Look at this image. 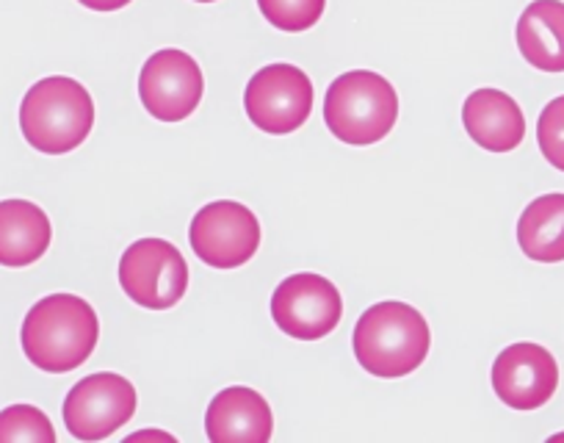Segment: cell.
<instances>
[{
	"label": "cell",
	"mask_w": 564,
	"mask_h": 443,
	"mask_svg": "<svg viewBox=\"0 0 564 443\" xmlns=\"http://www.w3.org/2000/svg\"><path fill=\"white\" fill-rule=\"evenodd\" d=\"M23 349L36 369L67 375L89 360L100 338L95 307L75 294H51L23 322Z\"/></svg>",
	"instance_id": "1"
},
{
	"label": "cell",
	"mask_w": 564,
	"mask_h": 443,
	"mask_svg": "<svg viewBox=\"0 0 564 443\" xmlns=\"http://www.w3.org/2000/svg\"><path fill=\"white\" fill-rule=\"evenodd\" d=\"M355 358L371 377H406L426 360L432 333L421 311L406 302H379L355 327Z\"/></svg>",
	"instance_id": "2"
},
{
	"label": "cell",
	"mask_w": 564,
	"mask_h": 443,
	"mask_svg": "<svg viewBox=\"0 0 564 443\" xmlns=\"http://www.w3.org/2000/svg\"><path fill=\"white\" fill-rule=\"evenodd\" d=\"M95 126V102L84 84L53 75L29 89L20 106L25 142L45 155H64L80 148Z\"/></svg>",
	"instance_id": "3"
},
{
	"label": "cell",
	"mask_w": 564,
	"mask_h": 443,
	"mask_svg": "<svg viewBox=\"0 0 564 443\" xmlns=\"http://www.w3.org/2000/svg\"><path fill=\"white\" fill-rule=\"evenodd\" d=\"M399 120V97L384 75L351 69L329 84L324 97V122L335 139L355 148L377 144Z\"/></svg>",
	"instance_id": "4"
},
{
	"label": "cell",
	"mask_w": 564,
	"mask_h": 443,
	"mask_svg": "<svg viewBox=\"0 0 564 443\" xmlns=\"http://www.w3.org/2000/svg\"><path fill=\"white\" fill-rule=\"evenodd\" d=\"M243 108L254 128L271 137L300 131L313 111V84L294 64H269L252 75Z\"/></svg>",
	"instance_id": "5"
},
{
	"label": "cell",
	"mask_w": 564,
	"mask_h": 443,
	"mask_svg": "<svg viewBox=\"0 0 564 443\" xmlns=\"http://www.w3.org/2000/svg\"><path fill=\"white\" fill-rule=\"evenodd\" d=\"M122 291L148 311H166L186 296L188 263L175 245L164 239H141L119 261Z\"/></svg>",
	"instance_id": "6"
},
{
	"label": "cell",
	"mask_w": 564,
	"mask_h": 443,
	"mask_svg": "<svg viewBox=\"0 0 564 443\" xmlns=\"http://www.w3.org/2000/svg\"><path fill=\"white\" fill-rule=\"evenodd\" d=\"M192 250L214 269H236L252 261L260 247V222L247 205L216 199L194 214L188 228Z\"/></svg>",
	"instance_id": "7"
},
{
	"label": "cell",
	"mask_w": 564,
	"mask_h": 443,
	"mask_svg": "<svg viewBox=\"0 0 564 443\" xmlns=\"http://www.w3.org/2000/svg\"><path fill=\"white\" fill-rule=\"evenodd\" d=\"M271 316L285 336L318 342L338 327L344 316V300L340 291L322 274H291L276 285L271 296Z\"/></svg>",
	"instance_id": "8"
},
{
	"label": "cell",
	"mask_w": 564,
	"mask_h": 443,
	"mask_svg": "<svg viewBox=\"0 0 564 443\" xmlns=\"http://www.w3.org/2000/svg\"><path fill=\"white\" fill-rule=\"evenodd\" d=\"M135 413V388L113 371L84 377L64 399V424L78 441H102Z\"/></svg>",
	"instance_id": "9"
},
{
	"label": "cell",
	"mask_w": 564,
	"mask_h": 443,
	"mask_svg": "<svg viewBox=\"0 0 564 443\" xmlns=\"http://www.w3.org/2000/svg\"><path fill=\"white\" fill-rule=\"evenodd\" d=\"M203 89L205 80L199 64L177 47L153 53L141 67V102L161 122H181L192 117L203 100Z\"/></svg>",
	"instance_id": "10"
},
{
	"label": "cell",
	"mask_w": 564,
	"mask_h": 443,
	"mask_svg": "<svg viewBox=\"0 0 564 443\" xmlns=\"http://www.w3.org/2000/svg\"><path fill=\"white\" fill-rule=\"evenodd\" d=\"M492 388L509 408H542L558 388L556 358L540 344H512L492 364Z\"/></svg>",
	"instance_id": "11"
},
{
	"label": "cell",
	"mask_w": 564,
	"mask_h": 443,
	"mask_svg": "<svg viewBox=\"0 0 564 443\" xmlns=\"http://www.w3.org/2000/svg\"><path fill=\"white\" fill-rule=\"evenodd\" d=\"M205 430L214 443H265L274 432V415L258 391L232 386L208 404Z\"/></svg>",
	"instance_id": "12"
},
{
	"label": "cell",
	"mask_w": 564,
	"mask_h": 443,
	"mask_svg": "<svg viewBox=\"0 0 564 443\" xmlns=\"http://www.w3.org/2000/svg\"><path fill=\"white\" fill-rule=\"evenodd\" d=\"M463 126L479 148L512 153L525 137V117L514 97L501 89H476L463 106Z\"/></svg>",
	"instance_id": "13"
},
{
	"label": "cell",
	"mask_w": 564,
	"mask_h": 443,
	"mask_svg": "<svg viewBox=\"0 0 564 443\" xmlns=\"http://www.w3.org/2000/svg\"><path fill=\"white\" fill-rule=\"evenodd\" d=\"M53 239L51 219L29 199L0 203V267H31L47 252Z\"/></svg>",
	"instance_id": "14"
},
{
	"label": "cell",
	"mask_w": 564,
	"mask_h": 443,
	"mask_svg": "<svg viewBox=\"0 0 564 443\" xmlns=\"http://www.w3.org/2000/svg\"><path fill=\"white\" fill-rule=\"evenodd\" d=\"M518 47L531 67L564 73V3L534 0L518 20Z\"/></svg>",
	"instance_id": "15"
},
{
	"label": "cell",
	"mask_w": 564,
	"mask_h": 443,
	"mask_svg": "<svg viewBox=\"0 0 564 443\" xmlns=\"http://www.w3.org/2000/svg\"><path fill=\"white\" fill-rule=\"evenodd\" d=\"M518 245L531 261H564V194H545L525 205L518 222Z\"/></svg>",
	"instance_id": "16"
},
{
	"label": "cell",
	"mask_w": 564,
	"mask_h": 443,
	"mask_svg": "<svg viewBox=\"0 0 564 443\" xmlns=\"http://www.w3.org/2000/svg\"><path fill=\"white\" fill-rule=\"evenodd\" d=\"M56 443L51 419L34 404H12L0 413V443Z\"/></svg>",
	"instance_id": "17"
},
{
	"label": "cell",
	"mask_w": 564,
	"mask_h": 443,
	"mask_svg": "<svg viewBox=\"0 0 564 443\" xmlns=\"http://www.w3.org/2000/svg\"><path fill=\"white\" fill-rule=\"evenodd\" d=\"M258 7L260 14L274 29L300 34V31L313 29L322 20L327 0H258Z\"/></svg>",
	"instance_id": "18"
},
{
	"label": "cell",
	"mask_w": 564,
	"mask_h": 443,
	"mask_svg": "<svg viewBox=\"0 0 564 443\" xmlns=\"http://www.w3.org/2000/svg\"><path fill=\"white\" fill-rule=\"evenodd\" d=\"M536 142L547 164L564 172V95L542 108L540 122H536Z\"/></svg>",
	"instance_id": "19"
},
{
	"label": "cell",
	"mask_w": 564,
	"mask_h": 443,
	"mask_svg": "<svg viewBox=\"0 0 564 443\" xmlns=\"http://www.w3.org/2000/svg\"><path fill=\"white\" fill-rule=\"evenodd\" d=\"M86 9H95V12H117V9H124L130 0H78Z\"/></svg>",
	"instance_id": "20"
},
{
	"label": "cell",
	"mask_w": 564,
	"mask_h": 443,
	"mask_svg": "<svg viewBox=\"0 0 564 443\" xmlns=\"http://www.w3.org/2000/svg\"><path fill=\"white\" fill-rule=\"evenodd\" d=\"M139 437H161V441H172V443H175V437L166 435V432H135L133 441H139Z\"/></svg>",
	"instance_id": "21"
},
{
	"label": "cell",
	"mask_w": 564,
	"mask_h": 443,
	"mask_svg": "<svg viewBox=\"0 0 564 443\" xmlns=\"http://www.w3.org/2000/svg\"><path fill=\"white\" fill-rule=\"evenodd\" d=\"M197 3H214V0H197Z\"/></svg>",
	"instance_id": "22"
}]
</instances>
